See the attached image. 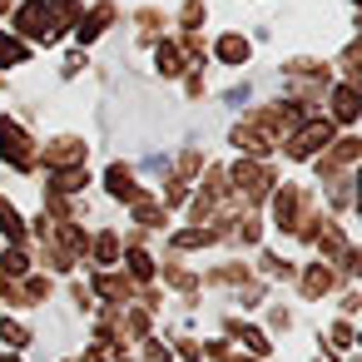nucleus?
Segmentation results:
<instances>
[{"label":"nucleus","mask_w":362,"mask_h":362,"mask_svg":"<svg viewBox=\"0 0 362 362\" xmlns=\"http://www.w3.org/2000/svg\"><path fill=\"white\" fill-rule=\"evenodd\" d=\"M337 119H357V95L352 90H337Z\"/></svg>","instance_id":"f257e3e1"}]
</instances>
